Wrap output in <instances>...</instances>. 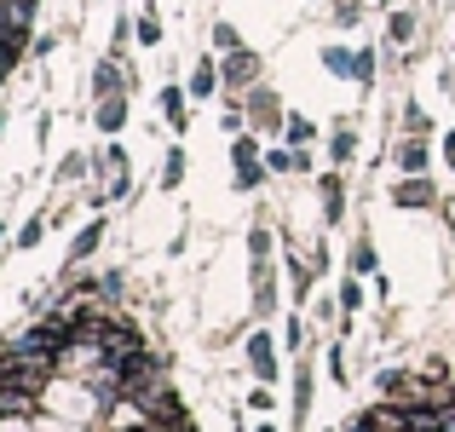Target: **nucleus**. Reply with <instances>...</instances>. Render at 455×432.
<instances>
[{"label": "nucleus", "instance_id": "nucleus-1", "mask_svg": "<svg viewBox=\"0 0 455 432\" xmlns=\"http://www.w3.org/2000/svg\"><path fill=\"white\" fill-rule=\"evenodd\" d=\"M231 162H236V185H243V190H254L259 179H266V156H259V144L248 133L231 144Z\"/></svg>", "mask_w": 455, "mask_h": 432}, {"label": "nucleus", "instance_id": "nucleus-2", "mask_svg": "<svg viewBox=\"0 0 455 432\" xmlns=\"http://www.w3.org/2000/svg\"><path fill=\"white\" fill-rule=\"evenodd\" d=\"M220 76H225V87H254V76H259V58L248 52V46H236V52H225Z\"/></svg>", "mask_w": 455, "mask_h": 432}, {"label": "nucleus", "instance_id": "nucleus-3", "mask_svg": "<svg viewBox=\"0 0 455 432\" xmlns=\"http://www.w3.org/2000/svg\"><path fill=\"white\" fill-rule=\"evenodd\" d=\"M392 202H398V208H433V185H427L421 173H410L398 190H392Z\"/></svg>", "mask_w": 455, "mask_h": 432}, {"label": "nucleus", "instance_id": "nucleus-4", "mask_svg": "<svg viewBox=\"0 0 455 432\" xmlns=\"http://www.w3.org/2000/svg\"><path fill=\"white\" fill-rule=\"evenodd\" d=\"M248 364H254V375H259V380L277 375V357H271V334H254V340H248Z\"/></svg>", "mask_w": 455, "mask_h": 432}, {"label": "nucleus", "instance_id": "nucleus-5", "mask_svg": "<svg viewBox=\"0 0 455 432\" xmlns=\"http://www.w3.org/2000/svg\"><path fill=\"white\" fill-rule=\"evenodd\" d=\"M122 122H127V99L116 92V99H99V127L104 133H122Z\"/></svg>", "mask_w": 455, "mask_h": 432}, {"label": "nucleus", "instance_id": "nucleus-6", "mask_svg": "<svg viewBox=\"0 0 455 432\" xmlns=\"http://www.w3.org/2000/svg\"><path fill=\"white\" fill-rule=\"evenodd\" d=\"M92 92H99V99H116V92H122V69H116L110 58L92 69Z\"/></svg>", "mask_w": 455, "mask_h": 432}, {"label": "nucleus", "instance_id": "nucleus-7", "mask_svg": "<svg viewBox=\"0 0 455 432\" xmlns=\"http://www.w3.org/2000/svg\"><path fill=\"white\" fill-rule=\"evenodd\" d=\"M220 64H208V58H202V64H196V76H190V99H208V92L213 87H220Z\"/></svg>", "mask_w": 455, "mask_h": 432}, {"label": "nucleus", "instance_id": "nucleus-8", "mask_svg": "<svg viewBox=\"0 0 455 432\" xmlns=\"http://www.w3.org/2000/svg\"><path fill=\"white\" fill-rule=\"evenodd\" d=\"M99 236H104V220H92V225H87V231H81V236H76V243H69V266H81V260H87V254H92V248H99Z\"/></svg>", "mask_w": 455, "mask_h": 432}, {"label": "nucleus", "instance_id": "nucleus-9", "mask_svg": "<svg viewBox=\"0 0 455 432\" xmlns=\"http://www.w3.org/2000/svg\"><path fill=\"white\" fill-rule=\"evenodd\" d=\"M398 167H403V173H427V144L421 139H403L398 144Z\"/></svg>", "mask_w": 455, "mask_h": 432}, {"label": "nucleus", "instance_id": "nucleus-10", "mask_svg": "<svg viewBox=\"0 0 455 432\" xmlns=\"http://www.w3.org/2000/svg\"><path fill=\"white\" fill-rule=\"evenodd\" d=\"M323 64H329L334 76H352L357 81V52H346V46H329V52H323Z\"/></svg>", "mask_w": 455, "mask_h": 432}, {"label": "nucleus", "instance_id": "nucleus-11", "mask_svg": "<svg viewBox=\"0 0 455 432\" xmlns=\"http://www.w3.org/2000/svg\"><path fill=\"white\" fill-rule=\"evenodd\" d=\"M162 110H167V122L185 133V92H179V87H162Z\"/></svg>", "mask_w": 455, "mask_h": 432}, {"label": "nucleus", "instance_id": "nucleus-12", "mask_svg": "<svg viewBox=\"0 0 455 432\" xmlns=\"http://www.w3.org/2000/svg\"><path fill=\"white\" fill-rule=\"evenodd\" d=\"M323 208H329V220H340V208H346V190H340V179H323Z\"/></svg>", "mask_w": 455, "mask_h": 432}, {"label": "nucleus", "instance_id": "nucleus-13", "mask_svg": "<svg viewBox=\"0 0 455 432\" xmlns=\"http://www.w3.org/2000/svg\"><path fill=\"white\" fill-rule=\"evenodd\" d=\"M133 35H139V46H156V41H162V23H156L150 12H145V18L133 23Z\"/></svg>", "mask_w": 455, "mask_h": 432}, {"label": "nucleus", "instance_id": "nucleus-14", "mask_svg": "<svg viewBox=\"0 0 455 432\" xmlns=\"http://www.w3.org/2000/svg\"><path fill=\"white\" fill-rule=\"evenodd\" d=\"M213 46H220V52H236V46H243V35H236L231 23H213Z\"/></svg>", "mask_w": 455, "mask_h": 432}, {"label": "nucleus", "instance_id": "nucleus-15", "mask_svg": "<svg viewBox=\"0 0 455 432\" xmlns=\"http://www.w3.org/2000/svg\"><path fill=\"white\" fill-rule=\"evenodd\" d=\"M352 271H357V277H369V271H375V248H369V243L352 248Z\"/></svg>", "mask_w": 455, "mask_h": 432}, {"label": "nucleus", "instance_id": "nucleus-16", "mask_svg": "<svg viewBox=\"0 0 455 432\" xmlns=\"http://www.w3.org/2000/svg\"><path fill=\"white\" fill-rule=\"evenodd\" d=\"M392 41H415V18L410 12H392Z\"/></svg>", "mask_w": 455, "mask_h": 432}, {"label": "nucleus", "instance_id": "nucleus-17", "mask_svg": "<svg viewBox=\"0 0 455 432\" xmlns=\"http://www.w3.org/2000/svg\"><path fill=\"white\" fill-rule=\"evenodd\" d=\"M311 133H317V127H311L306 116H289V139H294V144H311Z\"/></svg>", "mask_w": 455, "mask_h": 432}, {"label": "nucleus", "instance_id": "nucleus-18", "mask_svg": "<svg viewBox=\"0 0 455 432\" xmlns=\"http://www.w3.org/2000/svg\"><path fill=\"white\" fill-rule=\"evenodd\" d=\"M357 18H363V6H357V0H340V6H334V23H346V29H352Z\"/></svg>", "mask_w": 455, "mask_h": 432}, {"label": "nucleus", "instance_id": "nucleus-19", "mask_svg": "<svg viewBox=\"0 0 455 432\" xmlns=\"http://www.w3.org/2000/svg\"><path fill=\"white\" fill-rule=\"evenodd\" d=\"M162 179H167V185H179V179H185V156H179V150L167 156V173H162Z\"/></svg>", "mask_w": 455, "mask_h": 432}, {"label": "nucleus", "instance_id": "nucleus-20", "mask_svg": "<svg viewBox=\"0 0 455 432\" xmlns=\"http://www.w3.org/2000/svg\"><path fill=\"white\" fill-rule=\"evenodd\" d=\"M41 231H46V225H41V220H29V225L18 231V243H23V248H35V243H41Z\"/></svg>", "mask_w": 455, "mask_h": 432}, {"label": "nucleus", "instance_id": "nucleus-21", "mask_svg": "<svg viewBox=\"0 0 455 432\" xmlns=\"http://www.w3.org/2000/svg\"><path fill=\"white\" fill-rule=\"evenodd\" d=\"M340 306H346V311H357V306H363V288L346 283V288H340Z\"/></svg>", "mask_w": 455, "mask_h": 432}, {"label": "nucleus", "instance_id": "nucleus-22", "mask_svg": "<svg viewBox=\"0 0 455 432\" xmlns=\"http://www.w3.org/2000/svg\"><path fill=\"white\" fill-rule=\"evenodd\" d=\"M266 254H271V231L259 225V231H254V260H266Z\"/></svg>", "mask_w": 455, "mask_h": 432}, {"label": "nucleus", "instance_id": "nucleus-23", "mask_svg": "<svg viewBox=\"0 0 455 432\" xmlns=\"http://www.w3.org/2000/svg\"><path fill=\"white\" fill-rule=\"evenodd\" d=\"M444 156H450V167H455V133H450V139H444Z\"/></svg>", "mask_w": 455, "mask_h": 432}, {"label": "nucleus", "instance_id": "nucleus-24", "mask_svg": "<svg viewBox=\"0 0 455 432\" xmlns=\"http://www.w3.org/2000/svg\"><path fill=\"white\" fill-rule=\"evenodd\" d=\"M259 432H277V427H259Z\"/></svg>", "mask_w": 455, "mask_h": 432}]
</instances>
